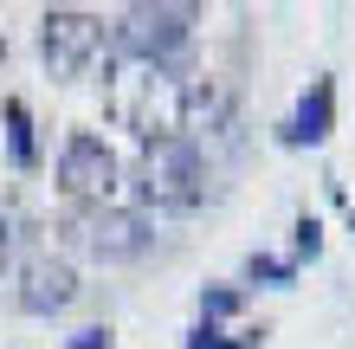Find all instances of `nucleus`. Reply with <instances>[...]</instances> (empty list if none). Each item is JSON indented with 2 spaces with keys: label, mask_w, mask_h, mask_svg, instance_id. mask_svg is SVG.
<instances>
[{
  "label": "nucleus",
  "mask_w": 355,
  "mask_h": 349,
  "mask_svg": "<svg viewBox=\"0 0 355 349\" xmlns=\"http://www.w3.org/2000/svg\"><path fill=\"white\" fill-rule=\"evenodd\" d=\"M207 155L194 136H155L142 142V162H136V201L149 214H194L207 201Z\"/></svg>",
  "instance_id": "nucleus-1"
},
{
  "label": "nucleus",
  "mask_w": 355,
  "mask_h": 349,
  "mask_svg": "<svg viewBox=\"0 0 355 349\" xmlns=\"http://www.w3.org/2000/svg\"><path fill=\"white\" fill-rule=\"evenodd\" d=\"M194 19L200 7H187V0H136L110 19V52L136 58L142 71H168L194 46Z\"/></svg>",
  "instance_id": "nucleus-2"
},
{
  "label": "nucleus",
  "mask_w": 355,
  "mask_h": 349,
  "mask_svg": "<svg viewBox=\"0 0 355 349\" xmlns=\"http://www.w3.org/2000/svg\"><path fill=\"white\" fill-rule=\"evenodd\" d=\"M39 58L58 85H85L97 65L110 71V26L85 7H46L39 13Z\"/></svg>",
  "instance_id": "nucleus-3"
},
{
  "label": "nucleus",
  "mask_w": 355,
  "mask_h": 349,
  "mask_svg": "<svg viewBox=\"0 0 355 349\" xmlns=\"http://www.w3.org/2000/svg\"><path fill=\"white\" fill-rule=\"evenodd\" d=\"M65 246L85 253V259H97V265H136L155 246V233H149V214L142 207L103 201V207H71L65 214Z\"/></svg>",
  "instance_id": "nucleus-4"
},
{
  "label": "nucleus",
  "mask_w": 355,
  "mask_h": 349,
  "mask_svg": "<svg viewBox=\"0 0 355 349\" xmlns=\"http://www.w3.org/2000/svg\"><path fill=\"white\" fill-rule=\"evenodd\" d=\"M7 298H13V311H26V317H65L78 304L71 259L46 253V246H26V253L7 265Z\"/></svg>",
  "instance_id": "nucleus-5"
},
{
  "label": "nucleus",
  "mask_w": 355,
  "mask_h": 349,
  "mask_svg": "<svg viewBox=\"0 0 355 349\" xmlns=\"http://www.w3.org/2000/svg\"><path fill=\"white\" fill-rule=\"evenodd\" d=\"M58 188L71 194V207H103V201H116V188H123V162H116V149L103 136H91V130H71L65 142H58Z\"/></svg>",
  "instance_id": "nucleus-6"
},
{
  "label": "nucleus",
  "mask_w": 355,
  "mask_h": 349,
  "mask_svg": "<svg viewBox=\"0 0 355 349\" xmlns=\"http://www.w3.org/2000/svg\"><path fill=\"white\" fill-rule=\"evenodd\" d=\"M116 110L136 130V142L187 136V85H181L175 71H142V78H130V97H123Z\"/></svg>",
  "instance_id": "nucleus-7"
},
{
  "label": "nucleus",
  "mask_w": 355,
  "mask_h": 349,
  "mask_svg": "<svg viewBox=\"0 0 355 349\" xmlns=\"http://www.w3.org/2000/svg\"><path fill=\"white\" fill-rule=\"evenodd\" d=\"M329 130H336V78H310V91L297 97V110L284 123L291 149H323Z\"/></svg>",
  "instance_id": "nucleus-8"
},
{
  "label": "nucleus",
  "mask_w": 355,
  "mask_h": 349,
  "mask_svg": "<svg viewBox=\"0 0 355 349\" xmlns=\"http://www.w3.org/2000/svg\"><path fill=\"white\" fill-rule=\"evenodd\" d=\"M0 123H7V162L19 175L39 169V136H33V110L19 104V97H0Z\"/></svg>",
  "instance_id": "nucleus-9"
},
{
  "label": "nucleus",
  "mask_w": 355,
  "mask_h": 349,
  "mask_svg": "<svg viewBox=\"0 0 355 349\" xmlns=\"http://www.w3.org/2000/svg\"><path fill=\"white\" fill-rule=\"evenodd\" d=\"M26 233H33L26 207H19L13 194H0V272H7V265H13V259H19V253H26V246H33Z\"/></svg>",
  "instance_id": "nucleus-10"
},
{
  "label": "nucleus",
  "mask_w": 355,
  "mask_h": 349,
  "mask_svg": "<svg viewBox=\"0 0 355 349\" xmlns=\"http://www.w3.org/2000/svg\"><path fill=\"white\" fill-rule=\"evenodd\" d=\"M239 304H245L239 284H200V323H214V330L226 317H239Z\"/></svg>",
  "instance_id": "nucleus-11"
},
{
  "label": "nucleus",
  "mask_w": 355,
  "mask_h": 349,
  "mask_svg": "<svg viewBox=\"0 0 355 349\" xmlns=\"http://www.w3.org/2000/svg\"><path fill=\"white\" fill-rule=\"evenodd\" d=\"M245 278H252V284H291V278H297V265H291V259H271V253H252V259H245Z\"/></svg>",
  "instance_id": "nucleus-12"
},
{
  "label": "nucleus",
  "mask_w": 355,
  "mask_h": 349,
  "mask_svg": "<svg viewBox=\"0 0 355 349\" xmlns=\"http://www.w3.org/2000/svg\"><path fill=\"white\" fill-rule=\"evenodd\" d=\"M187 349H259V337H245V343H233L226 330H214V323H194V330H187Z\"/></svg>",
  "instance_id": "nucleus-13"
},
{
  "label": "nucleus",
  "mask_w": 355,
  "mask_h": 349,
  "mask_svg": "<svg viewBox=\"0 0 355 349\" xmlns=\"http://www.w3.org/2000/svg\"><path fill=\"white\" fill-rule=\"evenodd\" d=\"M317 253H323V220L304 214L297 220V259H317ZM297 259H291V265H297Z\"/></svg>",
  "instance_id": "nucleus-14"
},
{
  "label": "nucleus",
  "mask_w": 355,
  "mask_h": 349,
  "mask_svg": "<svg viewBox=\"0 0 355 349\" xmlns=\"http://www.w3.org/2000/svg\"><path fill=\"white\" fill-rule=\"evenodd\" d=\"M110 343H116V337L103 330V323H91V330H78V337H71V349H110Z\"/></svg>",
  "instance_id": "nucleus-15"
},
{
  "label": "nucleus",
  "mask_w": 355,
  "mask_h": 349,
  "mask_svg": "<svg viewBox=\"0 0 355 349\" xmlns=\"http://www.w3.org/2000/svg\"><path fill=\"white\" fill-rule=\"evenodd\" d=\"M349 227H355V214H349Z\"/></svg>",
  "instance_id": "nucleus-16"
}]
</instances>
